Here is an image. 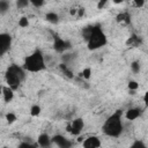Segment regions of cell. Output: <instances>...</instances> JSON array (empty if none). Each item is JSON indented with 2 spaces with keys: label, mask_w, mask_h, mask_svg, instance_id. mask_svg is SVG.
Returning <instances> with one entry per match:
<instances>
[{
  "label": "cell",
  "mask_w": 148,
  "mask_h": 148,
  "mask_svg": "<svg viewBox=\"0 0 148 148\" xmlns=\"http://www.w3.org/2000/svg\"><path fill=\"white\" fill-rule=\"evenodd\" d=\"M124 130L123 120H121V111L118 110L113 112L108 119L104 121L102 126V131L106 136L110 138H118Z\"/></svg>",
  "instance_id": "obj_1"
},
{
  "label": "cell",
  "mask_w": 148,
  "mask_h": 148,
  "mask_svg": "<svg viewBox=\"0 0 148 148\" xmlns=\"http://www.w3.org/2000/svg\"><path fill=\"white\" fill-rule=\"evenodd\" d=\"M22 67L24 68L25 72H30V73H38V72L45 69L46 68L45 58H44V54L42 53V51L36 50L31 54L27 56L23 61Z\"/></svg>",
  "instance_id": "obj_2"
},
{
  "label": "cell",
  "mask_w": 148,
  "mask_h": 148,
  "mask_svg": "<svg viewBox=\"0 0 148 148\" xmlns=\"http://www.w3.org/2000/svg\"><path fill=\"white\" fill-rule=\"evenodd\" d=\"M86 39H87V46L89 50H98L103 47L108 43V38L105 34L98 27H91L86 32Z\"/></svg>",
  "instance_id": "obj_3"
},
{
  "label": "cell",
  "mask_w": 148,
  "mask_h": 148,
  "mask_svg": "<svg viewBox=\"0 0 148 148\" xmlns=\"http://www.w3.org/2000/svg\"><path fill=\"white\" fill-rule=\"evenodd\" d=\"M25 77V71L23 67H20L17 65H12L8 67L7 73H6V81L8 83V87L12 89L18 88L21 82Z\"/></svg>",
  "instance_id": "obj_4"
},
{
  "label": "cell",
  "mask_w": 148,
  "mask_h": 148,
  "mask_svg": "<svg viewBox=\"0 0 148 148\" xmlns=\"http://www.w3.org/2000/svg\"><path fill=\"white\" fill-rule=\"evenodd\" d=\"M83 126H84L83 119H82V118H75V119H73L72 123L69 124V126H68V132H71V133L74 134V135H79V134L82 132Z\"/></svg>",
  "instance_id": "obj_5"
},
{
  "label": "cell",
  "mask_w": 148,
  "mask_h": 148,
  "mask_svg": "<svg viewBox=\"0 0 148 148\" xmlns=\"http://www.w3.org/2000/svg\"><path fill=\"white\" fill-rule=\"evenodd\" d=\"M10 45H12V37H10V35H8L6 32L0 34V53H1V56H3L9 50Z\"/></svg>",
  "instance_id": "obj_6"
},
{
  "label": "cell",
  "mask_w": 148,
  "mask_h": 148,
  "mask_svg": "<svg viewBox=\"0 0 148 148\" xmlns=\"http://www.w3.org/2000/svg\"><path fill=\"white\" fill-rule=\"evenodd\" d=\"M52 141H53V145H56L58 148H71L72 147V142L60 134L52 136Z\"/></svg>",
  "instance_id": "obj_7"
},
{
  "label": "cell",
  "mask_w": 148,
  "mask_h": 148,
  "mask_svg": "<svg viewBox=\"0 0 148 148\" xmlns=\"http://www.w3.org/2000/svg\"><path fill=\"white\" fill-rule=\"evenodd\" d=\"M82 147L83 148H99L101 147V140L96 135L88 136L82 141Z\"/></svg>",
  "instance_id": "obj_8"
},
{
  "label": "cell",
  "mask_w": 148,
  "mask_h": 148,
  "mask_svg": "<svg viewBox=\"0 0 148 148\" xmlns=\"http://www.w3.org/2000/svg\"><path fill=\"white\" fill-rule=\"evenodd\" d=\"M38 147H42V148H51V146L53 145V141H52V138L46 134V133H42L38 135L37 138V142Z\"/></svg>",
  "instance_id": "obj_9"
},
{
  "label": "cell",
  "mask_w": 148,
  "mask_h": 148,
  "mask_svg": "<svg viewBox=\"0 0 148 148\" xmlns=\"http://www.w3.org/2000/svg\"><path fill=\"white\" fill-rule=\"evenodd\" d=\"M1 94H2V98H3V101L6 102V103H9V102H12V99L14 98V89H12L10 87H8V86H3L2 88H1Z\"/></svg>",
  "instance_id": "obj_10"
},
{
  "label": "cell",
  "mask_w": 148,
  "mask_h": 148,
  "mask_svg": "<svg viewBox=\"0 0 148 148\" xmlns=\"http://www.w3.org/2000/svg\"><path fill=\"white\" fill-rule=\"evenodd\" d=\"M141 110L139 108H132V109H128L125 113V118L127 120H135L138 119L140 116H141Z\"/></svg>",
  "instance_id": "obj_11"
},
{
  "label": "cell",
  "mask_w": 148,
  "mask_h": 148,
  "mask_svg": "<svg viewBox=\"0 0 148 148\" xmlns=\"http://www.w3.org/2000/svg\"><path fill=\"white\" fill-rule=\"evenodd\" d=\"M66 45H67V42H65V40H62V39H57L56 43H54V49L61 52V51H64L66 47H68V46H66Z\"/></svg>",
  "instance_id": "obj_12"
},
{
  "label": "cell",
  "mask_w": 148,
  "mask_h": 148,
  "mask_svg": "<svg viewBox=\"0 0 148 148\" xmlns=\"http://www.w3.org/2000/svg\"><path fill=\"white\" fill-rule=\"evenodd\" d=\"M45 17H46V20H47L50 23H57V22H58V18H59L58 14H56L54 12H49V13L45 15Z\"/></svg>",
  "instance_id": "obj_13"
},
{
  "label": "cell",
  "mask_w": 148,
  "mask_h": 148,
  "mask_svg": "<svg viewBox=\"0 0 148 148\" xmlns=\"http://www.w3.org/2000/svg\"><path fill=\"white\" fill-rule=\"evenodd\" d=\"M40 111H42V109H40V106L37 105V104H35V105H32V106L30 108V114H31L32 117H37V116H39Z\"/></svg>",
  "instance_id": "obj_14"
},
{
  "label": "cell",
  "mask_w": 148,
  "mask_h": 148,
  "mask_svg": "<svg viewBox=\"0 0 148 148\" xmlns=\"http://www.w3.org/2000/svg\"><path fill=\"white\" fill-rule=\"evenodd\" d=\"M81 76H82L83 79H86V80H89L90 76H91V68H90V67L83 68V71L81 72Z\"/></svg>",
  "instance_id": "obj_15"
},
{
  "label": "cell",
  "mask_w": 148,
  "mask_h": 148,
  "mask_svg": "<svg viewBox=\"0 0 148 148\" xmlns=\"http://www.w3.org/2000/svg\"><path fill=\"white\" fill-rule=\"evenodd\" d=\"M37 147H38L37 143H31V142H25L24 141V142H21L17 148H37Z\"/></svg>",
  "instance_id": "obj_16"
},
{
  "label": "cell",
  "mask_w": 148,
  "mask_h": 148,
  "mask_svg": "<svg viewBox=\"0 0 148 148\" xmlns=\"http://www.w3.org/2000/svg\"><path fill=\"white\" fill-rule=\"evenodd\" d=\"M130 148H147V146H146L142 141H140V140H135V141L131 145Z\"/></svg>",
  "instance_id": "obj_17"
},
{
  "label": "cell",
  "mask_w": 148,
  "mask_h": 148,
  "mask_svg": "<svg viewBox=\"0 0 148 148\" xmlns=\"http://www.w3.org/2000/svg\"><path fill=\"white\" fill-rule=\"evenodd\" d=\"M60 69L65 73V75L66 76H68V77H73V74H72V72L67 68V66L65 65V64H60Z\"/></svg>",
  "instance_id": "obj_18"
},
{
  "label": "cell",
  "mask_w": 148,
  "mask_h": 148,
  "mask_svg": "<svg viewBox=\"0 0 148 148\" xmlns=\"http://www.w3.org/2000/svg\"><path fill=\"white\" fill-rule=\"evenodd\" d=\"M131 69H132L133 73H139V71H140V62L139 61H133L131 64Z\"/></svg>",
  "instance_id": "obj_19"
},
{
  "label": "cell",
  "mask_w": 148,
  "mask_h": 148,
  "mask_svg": "<svg viewBox=\"0 0 148 148\" xmlns=\"http://www.w3.org/2000/svg\"><path fill=\"white\" fill-rule=\"evenodd\" d=\"M127 87H128V89L130 90H132V91H135L138 88H139V83L136 82V81H130L128 82V84H127Z\"/></svg>",
  "instance_id": "obj_20"
},
{
  "label": "cell",
  "mask_w": 148,
  "mask_h": 148,
  "mask_svg": "<svg viewBox=\"0 0 148 148\" xmlns=\"http://www.w3.org/2000/svg\"><path fill=\"white\" fill-rule=\"evenodd\" d=\"M6 120L9 123V124H13L15 120H16V116L13 113V112H8L6 114Z\"/></svg>",
  "instance_id": "obj_21"
},
{
  "label": "cell",
  "mask_w": 148,
  "mask_h": 148,
  "mask_svg": "<svg viewBox=\"0 0 148 148\" xmlns=\"http://www.w3.org/2000/svg\"><path fill=\"white\" fill-rule=\"evenodd\" d=\"M9 8V3H8V1H0V12L1 13H5L7 9Z\"/></svg>",
  "instance_id": "obj_22"
},
{
  "label": "cell",
  "mask_w": 148,
  "mask_h": 148,
  "mask_svg": "<svg viewBox=\"0 0 148 148\" xmlns=\"http://www.w3.org/2000/svg\"><path fill=\"white\" fill-rule=\"evenodd\" d=\"M18 25H20L21 28H25V27H28V25H29V21H28V18H27V17H21V18L18 20Z\"/></svg>",
  "instance_id": "obj_23"
},
{
  "label": "cell",
  "mask_w": 148,
  "mask_h": 148,
  "mask_svg": "<svg viewBox=\"0 0 148 148\" xmlns=\"http://www.w3.org/2000/svg\"><path fill=\"white\" fill-rule=\"evenodd\" d=\"M30 5V2L29 1H23V0H18V1H16V6L21 9V8H24V7H27V6H29Z\"/></svg>",
  "instance_id": "obj_24"
},
{
  "label": "cell",
  "mask_w": 148,
  "mask_h": 148,
  "mask_svg": "<svg viewBox=\"0 0 148 148\" xmlns=\"http://www.w3.org/2000/svg\"><path fill=\"white\" fill-rule=\"evenodd\" d=\"M30 3H31V5H34L35 7H40V6H44V5H45V2H44V1H31Z\"/></svg>",
  "instance_id": "obj_25"
},
{
  "label": "cell",
  "mask_w": 148,
  "mask_h": 148,
  "mask_svg": "<svg viewBox=\"0 0 148 148\" xmlns=\"http://www.w3.org/2000/svg\"><path fill=\"white\" fill-rule=\"evenodd\" d=\"M108 3H109L108 1H99V2L97 3V8H98V9H102V8H103L104 6H106Z\"/></svg>",
  "instance_id": "obj_26"
},
{
  "label": "cell",
  "mask_w": 148,
  "mask_h": 148,
  "mask_svg": "<svg viewBox=\"0 0 148 148\" xmlns=\"http://www.w3.org/2000/svg\"><path fill=\"white\" fill-rule=\"evenodd\" d=\"M133 6H135L136 8H139V7L145 6V2L143 1H135V2H133Z\"/></svg>",
  "instance_id": "obj_27"
},
{
  "label": "cell",
  "mask_w": 148,
  "mask_h": 148,
  "mask_svg": "<svg viewBox=\"0 0 148 148\" xmlns=\"http://www.w3.org/2000/svg\"><path fill=\"white\" fill-rule=\"evenodd\" d=\"M143 102H145V104H146V106L148 108V90L145 92V95H143Z\"/></svg>",
  "instance_id": "obj_28"
},
{
  "label": "cell",
  "mask_w": 148,
  "mask_h": 148,
  "mask_svg": "<svg viewBox=\"0 0 148 148\" xmlns=\"http://www.w3.org/2000/svg\"><path fill=\"white\" fill-rule=\"evenodd\" d=\"M5 148H6V147H5Z\"/></svg>",
  "instance_id": "obj_29"
}]
</instances>
